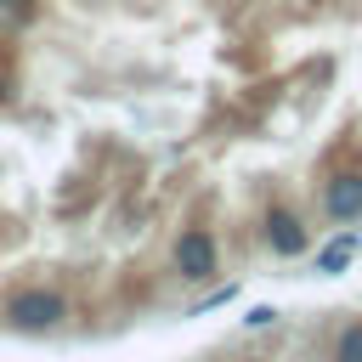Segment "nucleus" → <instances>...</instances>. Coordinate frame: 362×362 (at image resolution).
Wrapping results in <instances>:
<instances>
[{
    "label": "nucleus",
    "mask_w": 362,
    "mask_h": 362,
    "mask_svg": "<svg viewBox=\"0 0 362 362\" xmlns=\"http://www.w3.org/2000/svg\"><path fill=\"white\" fill-rule=\"evenodd\" d=\"M0 322L11 334H57L68 322V294L51 283H23L0 300Z\"/></svg>",
    "instance_id": "1"
},
{
    "label": "nucleus",
    "mask_w": 362,
    "mask_h": 362,
    "mask_svg": "<svg viewBox=\"0 0 362 362\" xmlns=\"http://www.w3.org/2000/svg\"><path fill=\"white\" fill-rule=\"evenodd\" d=\"M170 266H175L181 283H215L221 277V243H215V232L198 226V221L181 226L175 243H170Z\"/></svg>",
    "instance_id": "2"
},
{
    "label": "nucleus",
    "mask_w": 362,
    "mask_h": 362,
    "mask_svg": "<svg viewBox=\"0 0 362 362\" xmlns=\"http://www.w3.org/2000/svg\"><path fill=\"white\" fill-rule=\"evenodd\" d=\"M317 209H322V221H334V226H356V221H362V164H334V170L322 175Z\"/></svg>",
    "instance_id": "3"
},
{
    "label": "nucleus",
    "mask_w": 362,
    "mask_h": 362,
    "mask_svg": "<svg viewBox=\"0 0 362 362\" xmlns=\"http://www.w3.org/2000/svg\"><path fill=\"white\" fill-rule=\"evenodd\" d=\"M260 243L277 255V260H300L311 249V226L294 204H266L260 209Z\"/></svg>",
    "instance_id": "4"
},
{
    "label": "nucleus",
    "mask_w": 362,
    "mask_h": 362,
    "mask_svg": "<svg viewBox=\"0 0 362 362\" xmlns=\"http://www.w3.org/2000/svg\"><path fill=\"white\" fill-rule=\"evenodd\" d=\"M362 255V232L356 226H345L339 238H328V243H317V277H339V272H351V260Z\"/></svg>",
    "instance_id": "5"
},
{
    "label": "nucleus",
    "mask_w": 362,
    "mask_h": 362,
    "mask_svg": "<svg viewBox=\"0 0 362 362\" xmlns=\"http://www.w3.org/2000/svg\"><path fill=\"white\" fill-rule=\"evenodd\" d=\"M328 362H362V317H345V322L334 328Z\"/></svg>",
    "instance_id": "6"
},
{
    "label": "nucleus",
    "mask_w": 362,
    "mask_h": 362,
    "mask_svg": "<svg viewBox=\"0 0 362 362\" xmlns=\"http://www.w3.org/2000/svg\"><path fill=\"white\" fill-rule=\"evenodd\" d=\"M40 6H45V0H0V17H6L11 28H28V23L40 17Z\"/></svg>",
    "instance_id": "7"
},
{
    "label": "nucleus",
    "mask_w": 362,
    "mask_h": 362,
    "mask_svg": "<svg viewBox=\"0 0 362 362\" xmlns=\"http://www.w3.org/2000/svg\"><path fill=\"white\" fill-rule=\"evenodd\" d=\"M277 322V305H249L243 311V328H272Z\"/></svg>",
    "instance_id": "8"
},
{
    "label": "nucleus",
    "mask_w": 362,
    "mask_h": 362,
    "mask_svg": "<svg viewBox=\"0 0 362 362\" xmlns=\"http://www.w3.org/2000/svg\"><path fill=\"white\" fill-rule=\"evenodd\" d=\"M232 294H238V283H226V288H215V294H209V300H198V305H192V317H198V311H209V305H226V300H232Z\"/></svg>",
    "instance_id": "9"
}]
</instances>
